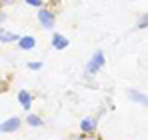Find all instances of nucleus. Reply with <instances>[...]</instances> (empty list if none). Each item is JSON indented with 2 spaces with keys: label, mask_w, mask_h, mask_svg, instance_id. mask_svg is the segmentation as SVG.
I'll return each instance as SVG.
<instances>
[{
  "label": "nucleus",
  "mask_w": 148,
  "mask_h": 140,
  "mask_svg": "<svg viewBox=\"0 0 148 140\" xmlns=\"http://www.w3.org/2000/svg\"><path fill=\"white\" fill-rule=\"evenodd\" d=\"M102 66H104V54H102V50H96L94 56H92V60L86 64V72H88V74H94V72L100 70Z\"/></svg>",
  "instance_id": "nucleus-1"
},
{
  "label": "nucleus",
  "mask_w": 148,
  "mask_h": 140,
  "mask_svg": "<svg viewBox=\"0 0 148 140\" xmlns=\"http://www.w3.org/2000/svg\"><path fill=\"white\" fill-rule=\"evenodd\" d=\"M38 20H40V24H42L44 28H52V26H54V16H52L50 10H40V12H38Z\"/></svg>",
  "instance_id": "nucleus-2"
},
{
  "label": "nucleus",
  "mask_w": 148,
  "mask_h": 140,
  "mask_svg": "<svg viewBox=\"0 0 148 140\" xmlns=\"http://www.w3.org/2000/svg\"><path fill=\"white\" fill-rule=\"evenodd\" d=\"M20 128V118H10V120H6L4 124H0V130L2 132H14V130H18Z\"/></svg>",
  "instance_id": "nucleus-3"
},
{
  "label": "nucleus",
  "mask_w": 148,
  "mask_h": 140,
  "mask_svg": "<svg viewBox=\"0 0 148 140\" xmlns=\"http://www.w3.org/2000/svg\"><path fill=\"white\" fill-rule=\"evenodd\" d=\"M52 46L56 48V50H62V48L68 46V38H64L62 34H54L52 36Z\"/></svg>",
  "instance_id": "nucleus-4"
},
{
  "label": "nucleus",
  "mask_w": 148,
  "mask_h": 140,
  "mask_svg": "<svg viewBox=\"0 0 148 140\" xmlns=\"http://www.w3.org/2000/svg\"><path fill=\"white\" fill-rule=\"evenodd\" d=\"M18 100H20V104L24 106V110H30V104H32V96L26 92V90H20V92H18Z\"/></svg>",
  "instance_id": "nucleus-5"
},
{
  "label": "nucleus",
  "mask_w": 148,
  "mask_h": 140,
  "mask_svg": "<svg viewBox=\"0 0 148 140\" xmlns=\"http://www.w3.org/2000/svg\"><path fill=\"white\" fill-rule=\"evenodd\" d=\"M128 96H130V100H134V102H140V104H146V106H148V96L140 94L138 90H130V92H128Z\"/></svg>",
  "instance_id": "nucleus-6"
},
{
  "label": "nucleus",
  "mask_w": 148,
  "mask_h": 140,
  "mask_svg": "<svg viewBox=\"0 0 148 140\" xmlns=\"http://www.w3.org/2000/svg\"><path fill=\"white\" fill-rule=\"evenodd\" d=\"M80 128H82L84 132H92V130L96 128V120H94V118H84L82 124H80Z\"/></svg>",
  "instance_id": "nucleus-7"
},
{
  "label": "nucleus",
  "mask_w": 148,
  "mask_h": 140,
  "mask_svg": "<svg viewBox=\"0 0 148 140\" xmlns=\"http://www.w3.org/2000/svg\"><path fill=\"white\" fill-rule=\"evenodd\" d=\"M34 44H36V40H34L32 36H24V38H20V48H24V50L34 48Z\"/></svg>",
  "instance_id": "nucleus-8"
},
{
  "label": "nucleus",
  "mask_w": 148,
  "mask_h": 140,
  "mask_svg": "<svg viewBox=\"0 0 148 140\" xmlns=\"http://www.w3.org/2000/svg\"><path fill=\"white\" fill-rule=\"evenodd\" d=\"M0 40L2 42H12V40H16V34H10V32L0 30Z\"/></svg>",
  "instance_id": "nucleus-9"
},
{
  "label": "nucleus",
  "mask_w": 148,
  "mask_h": 140,
  "mask_svg": "<svg viewBox=\"0 0 148 140\" xmlns=\"http://www.w3.org/2000/svg\"><path fill=\"white\" fill-rule=\"evenodd\" d=\"M28 124H32V126H40L42 120H40L38 116H34V114H30V116H28Z\"/></svg>",
  "instance_id": "nucleus-10"
},
{
  "label": "nucleus",
  "mask_w": 148,
  "mask_h": 140,
  "mask_svg": "<svg viewBox=\"0 0 148 140\" xmlns=\"http://www.w3.org/2000/svg\"><path fill=\"white\" fill-rule=\"evenodd\" d=\"M146 26H148V14H144V16L140 18V22H138L136 28H146Z\"/></svg>",
  "instance_id": "nucleus-11"
},
{
  "label": "nucleus",
  "mask_w": 148,
  "mask_h": 140,
  "mask_svg": "<svg viewBox=\"0 0 148 140\" xmlns=\"http://www.w3.org/2000/svg\"><path fill=\"white\" fill-rule=\"evenodd\" d=\"M40 66H42L40 62H30V64H28V68H32V70H38Z\"/></svg>",
  "instance_id": "nucleus-12"
},
{
  "label": "nucleus",
  "mask_w": 148,
  "mask_h": 140,
  "mask_svg": "<svg viewBox=\"0 0 148 140\" xmlns=\"http://www.w3.org/2000/svg\"><path fill=\"white\" fill-rule=\"evenodd\" d=\"M28 4H32V6H40L42 4V0H26Z\"/></svg>",
  "instance_id": "nucleus-13"
},
{
  "label": "nucleus",
  "mask_w": 148,
  "mask_h": 140,
  "mask_svg": "<svg viewBox=\"0 0 148 140\" xmlns=\"http://www.w3.org/2000/svg\"><path fill=\"white\" fill-rule=\"evenodd\" d=\"M2 88H4V84H2V82H0V90H2Z\"/></svg>",
  "instance_id": "nucleus-14"
},
{
  "label": "nucleus",
  "mask_w": 148,
  "mask_h": 140,
  "mask_svg": "<svg viewBox=\"0 0 148 140\" xmlns=\"http://www.w3.org/2000/svg\"><path fill=\"white\" fill-rule=\"evenodd\" d=\"M4 2H10V0H4Z\"/></svg>",
  "instance_id": "nucleus-15"
}]
</instances>
